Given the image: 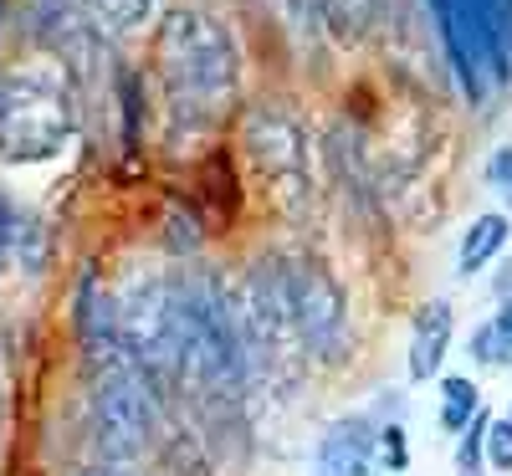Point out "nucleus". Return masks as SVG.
<instances>
[{
    "mask_svg": "<svg viewBox=\"0 0 512 476\" xmlns=\"http://www.w3.org/2000/svg\"><path fill=\"white\" fill-rule=\"evenodd\" d=\"M487 185L512 200V139H507L502 149H492V159H487Z\"/></svg>",
    "mask_w": 512,
    "mask_h": 476,
    "instance_id": "f3484780",
    "label": "nucleus"
},
{
    "mask_svg": "<svg viewBox=\"0 0 512 476\" xmlns=\"http://www.w3.org/2000/svg\"><path fill=\"white\" fill-rule=\"evenodd\" d=\"M482 456H487L492 471H512V415L487 425V451Z\"/></svg>",
    "mask_w": 512,
    "mask_h": 476,
    "instance_id": "dca6fc26",
    "label": "nucleus"
},
{
    "mask_svg": "<svg viewBox=\"0 0 512 476\" xmlns=\"http://www.w3.org/2000/svg\"><path fill=\"white\" fill-rule=\"evenodd\" d=\"M0 425H6V389H0Z\"/></svg>",
    "mask_w": 512,
    "mask_h": 476,
    "instance_id": "aec40b11",
    "label": "nucleus"
},
{
    "mask_svg": "<svg viewBox=\"0 0 512 476\" xmlns=\"http://www.w3.org/2000/svg\"><path fill=\"white\" fill-rule=\"evenodd\" d=\"M477 410H482L477 384L466 379V374H446V379H441V425L451 430V436H461V430L472 425Z\"/></svg>",
    "mask_w": 512,
    "mask_h": 476,
    "instance_id": "ddd939ff",
    "label": "nucleus"
},
{
    "mask_svg": "<svg viewBox=\"0 0 512 476\" xmlns=\"http://www.w3.org/2000/svg\"><path fill=\"white\" fill-rule=\"evenodd\" d=\"M282 292H287V323L297 349L318 359H333L344 349L349 297L318 256H282Z\"/></svg>",
    "mask_w": 512,
    "mask_h": 476,
    "instance_id": "423d86ee",
    "label": "nucleus"
},
{
    "mask_svg": "<svg viewBox=\"0 0 512 476\" xmlns=\"http://www.w3.org/2000/svg\"><path fill=\"white\" fill-rule=\"evenodd\" d=\"M477 11V31L487 41V52L497 62V72H512V0H472Z\"/></svg>",
    "mask_w": 512,
    "mask_h": 476,
    "instance_id": "9b49d317",
    "label": "nucleus"
},
{
    "mask_svg": "<svg viewBox=\"0 0 512 476\" xmlns=\"http://www.w3.org/2000/svg\"><path fill=\"white\" fill-rule=\"evenodd\" d=\"M256 6H287V0H256Z\"/></svg>",
    "mask_w": 512,
    "mask_h": 476,
    "instance_id": "412c9836",
    "label": "nucleus"
},
{
    "mask_svg": "<svg viewBox=\"0 0 512 476\" xmlns=\"http://www.w3.org/2000/svg\"><path fill=\"white\" fill-rule=\"evenodd\" d=\"M6 262H11V205L0 195V272H6Z\"/></svg>",
    "mask_w": 512,
    "mask_h": 476,
    "instance_id": "a211bd4d",
    "label": "nucleus"
},
{
    "mask_svg": "<svg viewBox=\"0 0 512 476\" xmlns=\"http://www.w3.org/2000/svg\"><path fill=\"white\" fill-rule=\"evenodd\" d=\"M77 476H123V471H118V466H82Z\"/></svg>",
    "mask_w": 512,
    "mask_h": 476,
    "instance_id": "6ab92c4d",
    "label": "nucleus"
},
{
    "mask_svg": "<svg viewBox=\"0 0 512 476\" xmlns=\"http://www.w3.org/2000/svg\"><path fill=\"white\" fill-rule=\"evenodd\" d=\"M0 26H6V0H0Z\"/></svg>",
    "mask_w": 512,
    "mask_h": 476,
    "instance_id": "4be33fe9",
    "label": "nucleus"
},
{
    "mask_svg": "<svg viewBox=\"0 0 512 476\" xmlns=\"http://www.w3.org/2000/svg\"><path fill=\"white\" fill-rule=\"evenodd\" d=\"M374 425L364 415L333 420L318 441L313 456V476H374Z\"/></svg>",
    "mask_w": 512,
    "mask_h": 476,
    "instance_id": "6e6552de",
    "label": "nucleus"
},
{
    "mask_svg": "<svg viewBox=\"0 0 512 476\" xmlns=\"http://www.w3.org/2000/svg\"><path fill=\"white\" fill-rule=\"evenodd\" d=\"M241 149L267 205L282 215H303L313 200V164H308V134L287 108L251 103L241 118Z\"/></svg>",
    "mask_w": 512,
    "mask_h": 476,
    "instance_id": "20e7f679",
    "label": "nucleus"
},
{
    "mask_svg": "<svg viewBox=\"0 0 512 476\" xmlns=\"http://www.w3.org/2000/svg\"><path fill=\"white\" fill-rule=\"evenodd\" d=\"M154 77L169 113V128H210L241 93V52L236 36L195 6L164 11L154 26Z\"/></svg>",
    "mask_w": 512,
    "mask_h": 476,
    "instance_id": "f257e3e1",
    "label": "nucleus"
},
{
    "mask_svg": "<svg viewBox=\"0 0 512 476\" xmlns=\"http://www.w3.org/2000/svg\"><path fill=\"white\" fill-rule=\"evenodd\" d=\"M451 302L446 297H431L425 308L415 313L410 323V379L425 384V379H436L441 364H446V349H451Z\"/></svg>",
    "mask_w": 512,
    "mask_h": 476,
    "instance_id": "1a4fd4ad",
    "label": "nucleus"
},
{
    "mask_svg": "<svg viewBox=\"0 0 512 476\" xmlns=\"http://www.w3.org/2000/svg\"><path fill=\"white\" fill-rule=\"evenodd\" d=\"M374 466L379 471H405L410 466V446H405V430L400 425L374 430Z\"/></svg>",
    "mask_w": 512,
    "mask_h": 476,
    "instance_id": "2eb2a0df",
    "label": "nucleus"
},
{
    "mask_svg": "<svg viewBox=\"0 0 512 476\" xmlns=\"http://www.w3.org/2000/svg\"><path fill=\"white\" fill-rule=\"evenodd\" d=\"M507 236H512L507 215H497V210L477 215V221L466 226L461 246H456V272H461V277H477V272H487V267L497 262V256H502Z\"/></svg>",
    "mask_w": 512,
    "mask_h": 476,
    "instance_id": "9d476101",
    "label": "nucleus"
},
{
    "mask_svg": "<svg viewBox=\"0 0 512 476\" xmlns=\"http://www.w3.org/2000/svg\"><path fill=\"white\" fill-rule=\"evenodd\" d=\"M472 359L477 364H507L512 359V297H502L497 313L472 333Z\"/></svg>",
    "mask_w": 512,
    "mask_h": 476,
    "instance_id": "f8f14e48",
    "label": "nucleus"
},
{
    "mask_svg": "<svg viewBox=\"0 0 512 476\" xmlns=\"http://www.w3.org/2000/svg\"><path fill=\"white\" fill-rule=\"evenodd\" d=\"M118 338L128 359L149 379L175 374V328H180V287L169 272H134L113 292Z\"/></svg>",
    "mask_w": 512,
    "mask_h": 476,
    "instance_id": "39448f33",
    "label": "nucleus"
},
{
    "mask_svg": "<svg viewBox=\"0 0 512 476\" xmlns=\"http://www.w3.org/2000/svg\"><path fill=\"white\" fill-rule=\"evenodd\" d=\"M431 16L441 26V41H446V52H451V67L461 77V88L472 93V103L487 98V88H497V82H507L487 52V41L477 31V11H472V0H431Z\"/></svg>",
    "mask_w": 512,
    "mask_h": 476,
    "instance_id": "0eeeda50",
    "label": "nucleus"
},
{
    "mask_svg": "<svg viewBox=\"0 0 512 476\" xmlns=\"http://www.w3.org/2000/svg\"><path fill=\"white\" fill-rule=\"evenodd\" d=\"M77 11L93 16L108 31H134V26H144L159 11V0H77Z\"/></svg>",
    "mask_w": 512,
    "mask_h": 476,
    "instance_id": "4468645a",
    "label": "nucleus"
},
{
    "mask_svg": "<svg viewBox=\"0 0 512 476\" xmlns=\"http://www.w3.org/2000/svg\"><path fill=\"white\" fill-rule=\"evenodd\" d=\"M88 420H93L98 451L113 466L139 461L159 436V389H154V379L128 354L88 364Z\"/></svg>",
    "mask_w": 512,
    "mask_h": 476,
    "instance_id": "7ed1b4c3",
    "label": "nucleus"
},
{
    "mask_svg": "<svg viewBox=\"0 0 512 476\" xmlns=\"http://www.w3.org/2000/svg\"><path fill=\"white\" fill-rule=\"evenodd\" d=\"M77 128V93L62 62H21L0 72V159L41 164L62 154Z\"/></svg>",
    "mask_w": 512,
    "mask_h": 476,
    "instance_id": "f03ea898",
    "label": "nucleus"
}]
</instances>
